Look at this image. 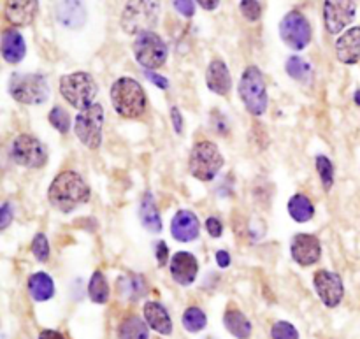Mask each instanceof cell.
<instances>
[{"instance_id":"1","label":"cell","mask_w":360,"mask_h":339,"mask_svg":"<svg viewBox=\"0 0 360 339\" xmlns=\"http://www.w3.org/2000/svg\"><path fill=\"white\" fill-rule=\"evenodd\" d=\"M51 206L62 213L74 211L78 206L85 204L90 199V187L74 171H64L58 174L48 190Z\"/></svg>"},{"instance_id":"2","label":"cell","mask_w":360,"mask_h":339,"mask_svg":"<svg viewBox=\"0 0 360 339\" xmlns=\"http://www.w3.org/2000/svg\"><path fill=\"white\" fill-rule=\"evenodd\" d=\"M111 102L121 118L135 120L146 111V93L142 86L132 78H120L111 86Z\"/></svg>"},{"instance_id":"3","label":"cell","mask_w":360,"mask_h":339,"mask_svg":"<svg viewBox=\"0 0 360 339\" xmlns=\"http://www.w3.org/2000/svg\"><path fill=\"white\" fill-rule=\"evenodd\" d=\"M159 16L160 0H128L121 13V29L131 36L152 32Z\"/></svg>"},{"instance_id":"4","label":"cell","mask_w":360,"mask_h":339,"mask_svg":"<svg viewBox=\"0 0 360 339\" xmlns=\"http://www.w3.org/2000/svg\"><path fill=\"white\" fill-rule=\"evenodd\" d=\"M97 92V83L88 72H74L60 78V93L74 109L85 111L93 106Z\"/></svg>"},{"instance_id":"5","label":"cell","mask_w":360,"mask_h":339,"mask_svg":"<svg viewBox=\"0 0 360 339\" xmlns=\"http://www.w3.org/2000/svg\"><path fill=\"white\" fill-rule=\"evenodd\" d=\"M239 92L241 100L246 106V109L250 111L255 117H260V114L265 113L267 109V88H265L264 76H262L260 69L255 67V65H250L246 67V71L243 72L239 81Z\"/></svg>"},{"instance_id":"6","label":"cell","mask_w":360,"mask_h":339,"mask_svg":"<svg viewBox=\"0 0 360 339\" xmlns=\"http://www.w3.org/2000/svg\"><path fill=\"white\" fill-rule=\"evenodd\" d=\"M190 174L199 181L215 180L216 174L223 167V157L218 146L211 141H201L192 148L190 153Z\"/></svg>"},{"instance_id":"7","label":"cell","mask_w":360,"mask_h":339,"mask_svg":"<svg viewBox=\"0 0 360 339\" xmlns=\"http://www.w3.org/2000/svg\"><path fill=\"white\" fill-rule=\"evenodd\" d=\"M13 99L25 106H39L50 97V86L41 74H13L9 83Z\"/></svg>"},{"instance_id":"8","label":"cell","mask_w":360,"mask_h":339,"mask_svg":"<svg viewBox=\"0 0 360 339\" xmlns=\"http://www.w3.org/2000/svg\"><path fill=\"white\" fill-rule=\"evenodd\" d=\"M102 124H104V107L100 104H93L88 109L81 111L76 117L74 132L79 142L86 148L97 149L102 145Z\"/></svg>"},{"instance_id":"9","label":"cell","mask_w":360,"mask_h":339,"mask_svg":"<svg viewBox=\"0 0 360 339\" xmlns=\"http://www.w3.org/2000/svg\"><path fill=\"white\" fill-rule=\"evenodd\" d=\"M134 55L138 64H141L148 71H155L166 64L167 46L159 34H139L138 39L134 41Z\"/></svg>"},{"instance_id":"10","label":"cell","mask_w":360,"mask_h":339,"mask_svg":"<svg viewBox=\"0 0 360 339\" xmlns=\"http://www.w3.org/2000/svg\"><path fill=\"white\" fill-rule=\"evenodd\" d=\"M13 160L18 166L29 167V169H41L48 160L46 146L37 138L30 134H22L13 142Z\"/></svg>"},{"instance_id":"11","label":"cell","mask_w":360,"mask_h":339,"mask_svg":"<svg viewBox=\"0 0 360 339\" xmlns=\"http://www.w3.org/2000/svg\"><path fill=\"white\" fill-rule=\"evenodd\" d=\"M279 36L292 50L300 51L311 43V25L299 11H290L279 23Z\"/></svg>"},{"instance_id":"12","label":"cell","mask_w":360,"mask_h":339,"mask_svg":"<svg viewBox=\"0 0 360 339\" xmlns=\"http://www.w3.org/2000/svg\"><path fill=\"white\" fill-rule=\"evenodd\" d=\"M356 6L353 0H325L324 23L328 34H339L355 20Z\"/></svg>"},{"instance_id":"13","label":"cell","mask_w":360,"mask_h":339,"mask_svg":"<svg viewBox=\"0 0 360 339\" xmlns=\"http://www.w3.org/2000/svg\"><path fill=\"white\" fill-rule=\"evenodd\" d=\"M313 283L318 297H320L321 303L327 307H335L342 300L345 286H342L341 276L335 274V272L320 269V271L314 272Z\"/></svg>"},{"instance_id":"14","label":"cell","mask_w":360,"mask_h":339,"mask_svg":"<svg viewBox=\"0 0 360 339\" xmlns=\"http://www.w3.org/2000/svg\"><path fill=\"white\" fill-rule=\"evenodd\" d=\"M290 250H292V258L295 264L302 267L316 264L321 257V244L313 234H295Z\"/></svg>"},{"instance_id":"15","label":"cell","mask_w":360,"mask_h":339,"mask_svg":"<svg viewBox=\"0 0 360 339\" xmlns=\"http://www.w3.org/2000/svg\"><path fill=\"white\" fill-rule=\"evenodd\" d=\"M199 272V262L188 251H178L171 258V276L178 285L188 286L195 281Z\"/></svg>"},{"instance_id":"16","label":"cell","mask_w":360,"mask_h":339,"mask_svg":"<svg viewBox=\"0 0 360 339\" xmlns=\"http://www.w3.org/2000/svg\"><path fill=\"white\" fill-rule=\"evenodd\" d=\"M338 60L346 65H355L360 62V27H352L335 41Z\"/></svg>"},{"instance_id":"17","label":"cell","mask_w":360,"mask_h":339,"mask_svg":"<svg viewBox=\"0 0 360 339\" xmlns=\"http://www.w3.org/2000/svg\"><path fill=\"white\" fill-rule=\"evenodd\" d=\"M199 230H201V223H199V218L192 211L181 209L174 215L173 223H171V234L176 241L190 243L199 236Z\"/></svg>"},{"instance_id":"18","label":"cell","mask_w":360,"mask_h":339,"mask_svg":"<svg viewBox=\"0 0 360 339\" xmlns=\"http://www.w3.org/2000/svg\"><path fill=\"white\" fill-rule=\"evenodd\" d=\"M37 0H6V18L15 27H27L36 20Z\"/></svg>"},{"instance_id":"19","label":"cell","mask_w":360,"mask_h":339,"mask_svg":"<svg viewBox=\"0 0 360 339\" xmlns=\"http://www.w3.org/2000/svg\"><path fill=\"white\" fill-rule=\"evenodd\" d=\"M206 83H208V88L211 92H215L216 95H229L230 88H232V78H230V72L227 69L225 62L222 60H213L208 65V71H206Z\"/></svg>"},{"instance_id":"20","label":"cell","mask_w":360,"mask_h":339,"mask_svg":"<svg viewBox=\"0 0 360 339\" xmlns=\"http://www.w3.org/2000/svg\"><path fill=\"white\" fill-rule=\"evenodd\" d=\"M27 44L16 29H8L2 34V57L8 64H20L25 58Z\"/></svg>"},{"instance_id":"21","label":"cell","mask_w":360,"mask_h":339,"mask_svg":"<svg viewBox=\"0 0 360 339\" xmlns=\"http://www.w3.org/2000/svg\"><path fill=\"white\" fill-rule=\"evenodd\" d=\"M57 18L67 29H81L86 22V11L81 0H62L57 8Z\"/></svg>"},{"instance_id":"22","label":"cell","mask_w":360,"mask_h":339,"mask_svg":"<svg viewBox=\"0 0 360 339\" xmlns=\"http://www.w3.org/2000/svg\"><path fill=\"white\" fill-rule=\"evenodd\" d=\"M145 320L149 325V328H153L159 334L169 335L173 332V320H171L169 311L166 310V306L155 303V300L145 304Z\"/></svg>"},{"instance_id":"23","label":"cell","mask_w":360,"mask_h":339,"mask_svg":"<svg viewBox=\"0 0 360 339\" xmlns=\"http://www.w3.org/2000/svg\"><path fill=\"white\" fill-rule=\"evenodd\" d=\"M139 218H141L145 229L149 230V232L159 234L162 230V218H160V213L156 209L155 199L149 192H146L141 204H139Z\"/></svg>"},{"instance_id":"24","label":"cell","mask_w":360,"mask_h":339,"mask_svg":"<svg viewBox=\"0 0 360 339\" xmlns=\"http://www.w3.org/2000/svg\"><path fill=\"white\" fill-rule=\"evenodd\" d=\"M29 293L37 303L50 300L55 295V283L46 272H36L29 278Z\"/></svg>"},{"instance_id":"25","label":"cell","mask_w":360,"mask_h":339,"mask_svg":"<svg viewBox=\"0 0 360 339\" xmlns=\"http://www.w3.org/2000/svg\"><path fill=\"white\" fill-rule=\"evenodd\" d=\"M223 324H225L227 331L237 339H248L251 334V324L244 313L239 310H227L223 314Z\"/></svg>"},{"instance_id":"26","label":"cell","mask_w":360,"mask_h":339,"mask_svg":"<svg viewBox=\"0 0 360 339\" xmlns=\"http://www.w3.org/2000/svg\"><path fill=\"white\" fill-rule=\"evenodd\" d=\"M118 292H120V295L127 300L141 299L146 293L145 278L139 274L121 276V278L118 279Z\"/></svg>"},{"instance_id":"27","label":"cell","mask_w":360,"mask_h":339,"mask_svg":"<svg viewBox=\"0 0 360 339\" xmlns=\"http://www.w3.org/2000/svg\"><path fill=\"white\" fill-rule=\"evenodd\" d=\"M149 325L139 317H128L118 328V339H149Z\"/></svg>"},{"instance_id":"28","label":"cell","mask_w":360,"mask_h":339,"mask_svg":"<svg viewBox=\"0 0 360 339\" xmlns=\"http://www.w3.org/2000/svg\"><path fill=\"white\" fill-rule=\"evenodd\" d=\"M288 215L292 216V220H295L297 223H306L313 218L314 208L313 202L302 194H295L288 201Z\"/></svg>"},{"instance_id":"29","label":"cell","mask_w":360,"mask_h":339,"mask_svg":"<svg viewBox=\"0 0 360 339\" xmlns=\"http://www.w3.org/2000/svg\"><path fill=\"white\" fill-rule=\"evenodd\" d=\"M88 295L95 304H106L109 300V285H107L106 276L100 271L93 272L92 279H90Z\"/></svg>"},{"instance_id":"30","label":"cell","mask_w":360,"mask_h":339,"mask_svg":"<svg viewBox=\"0 0 360 339\" xmlns=\"http://www.w3.org/2000/svg\"><path fill=\"white\" fill-rule=\"evenodd\" d=\"M286 72L292 79L300 83H307L311 79V65L300 57H290L286 62Z\"/></svg>"},{"instance_id":"31","label":"cell","mask_w":360,"mask_h":339,"mask_svg":"<svg viewBox=\"0 0 360 339\" xmlns=\"http://www.w3.org/2000/svg\"><path fill=\"white\" fill-rule=\"evenodd\" d=\"M206 324H208V318L201 307H187V311L183 313V325L188 332H201L206 327Z\"/></svg>"},{"instance_id":"32","label":"cell","mask_w":360,"mask_h":339,"mask_svg":"<svg viewBox=\"0 0 360 339\" xmlns=\"http://www.w3.org/2000/svg\"><path fill=\"white\" fill-rule=\"evenodd\" d=\"M316 171L320 174L321 185H324L325 190H331L332 185H334V166H332L331 160L324 155L316 157Z\"/></svg>"},{"instance_id":"33","label":"cell","mask_w":360,"mask_h":339,"mask_svg":"<svg viewBox=\"0 0 360 339\" xmlns=\"http://www.w3.org/2000/svg\"><path fill=\"white\" fill-rule=\"evenodd\" d=\"M50 124L53 125V128H57L60 134H67L69 128H71V117H69L67 111L60 106H55L50 111Z\"/></svg>"},{"instance_id":"34","label":"cell","mask_w":360,"mask_h":339,"mask_svg":"<svg viewBox=\"0 0 360 339\" xmlns=\"http://www.w3.org/2000/svg\"><path fill=\"white\" fill-rule=\"evenodd\" d=\"M272 339H299V332L288 321H276L271 328Z\"/></svg>"},{"instance_id":"35","label":"cell","mask_w":360,"mask_h":339,"mask_svg":"<svg viewBox=\"0 0 360 339\" xmlns=\"http://www.w3.org/2000/svg\"><path fill=\"white\" fill-rule=\"evenodd\" d=\"M32 253L39 262H46L50 258V243L44 234H37L32 241Z\"/></svg>"},{"instance_id":"36","label":"cell","mask_w":360,"mask_h":339,"mask_svg":"<svg viewBox=\"0 0 360 339\" xmlns=\"http://www.w3.org/2000/svg\"><path fill=\"white\" fill-rule=\"evenodd\" d=\"M241 15L248 20V22H257L262 16V8L258 4V0H241L239 4Z\"/></svg>"},{"instance_id":"37","label":"cell","mask_w":360,"mask_h":339,"mask_svg":"<svg viewBox=\"0 0 360 339\" xmlns=\"http://www.w3.org/2000/svg\"><path fill=\"white\" fill-rule=\"evenodd\" d=\"M174 8L180 15H183L185 18H192L195 13L194 0H174Z\"/></svg>"},{"instance_id":"38","label":"cell","mask_w":360,"mask_h":339,"mask_svg":"<svg viewBox=\"0 0 360 339\" xmlns=\"http://www.w3.org/2000/svg\"><path fill=\"white\" fill-rule=\"evenodd\" d=\"M206 230H208L209 236L211 237H220L223 232V225L218 218H215V216H209V218L206 220Z\"/></svg>"},{"instance_id":"39","label":"cell","mask_w":360,"mask_h":339,"mask_svg":"<svg viewBox=\"0 0 360 339\" xmlns=\"http://www.w3.org/2000/svg\"><path fill=\"white\" fill-rule=\"evenodd\" d=\"M155 255L159 258V264L160 265H166L167 264V257H169V250H167V244L164 241H159L155 246Z\"/></svg>"},{"instance_id":"40","label":"cell","mask_w":360,"mask_h":339,"mask_svg":"<svg viewBox=\"0 0 360 339\" xmlns=\"http://www.w3.org/2000/svg\"><path fill=\"white\" fill-rule=\"evenodd\" d=\"M11 218H13V208L9 202H4V206H2V220H0V229L4 230L6 227L11 223Z\"/></svg>"},{"instance_id":"41","label":"cell","mask_w":360,"mask_h":339,"mask_svg":"<svg viewBox=\"0 0 360 339\" xmlns=\"http://www.w3.org/2000/svg\"><path fill=\"white\" fill-rule=\"evenodd\" d=\"M171 120H173L174 131H176L178 134H181V132H183V118H181L178 107H173V109H171Z\"/></svg>"},{"instance_id":"42","label":"cell","mask_w":360,"mask_h":339,"mask_svg":"<svg viewBox=\"0 0 360 339\" xmlns=\"http://www.w3.org/2000/svg\"><path fill=\"white\" fill-rule=\"evenodd\" d=\"M146 76H148L149 79H152L153 83H155L156 86H160V88H169V81H167L166 78H162V76H159V74H153L152 71H146Z\"/></svg>"},{"instance_id":"43","label":"cell","mask_w":360,"mask_h":339,"mask_svg":"<svg viewBox=\"0 0 360 339\" xmlns=\"http://www.w3.org/2000/svg\"><path fill=\"white\" fill-rule=\"evenodd\" d=\"M37 339H65L64 334H60L58 331H51V328H44V331H41L39 338Z\"/></svg>"},{"instance_id":"44","label":"cell","mask_w":360,"mask_h":339,"mask_svg":"<svg viewBox=\"0 0 360 339\" xmlns=\"http://www.w3.org/2000/svg\"><path fill=\"white\" fill-rule=\"evenodd\" d=\"M216 262H218L220 267H229L230 265V255L227 251L220 250L216 251Z\"/></svg>"},{"instance_id":"45","label":"cell","mask_w":360,"mask_h":339,"mask_svg":"<svg viewBox=\"0 0 360 339\" xmlns=\"http://www.w3.org/2000/svg\"><path fill=\"white\" fill-rule=\"evenodd\" d=\"M197 2L202 9H206V11H215L220 4V0H197Z\"/></svg>"},{"instance_id":"46","label":"cell","mask_w":360,"mask_h":339,"mask_svg":"<svg viewBox=\"0 0 360 339\" xmlns=\"http://www.w3.org/2000/svg\"><path fill=\"white\" fill-rule=\"evenodd\" d=\"M355 102L360 106V90H356L355 92Z\"/></svg>"}]
</instances>
